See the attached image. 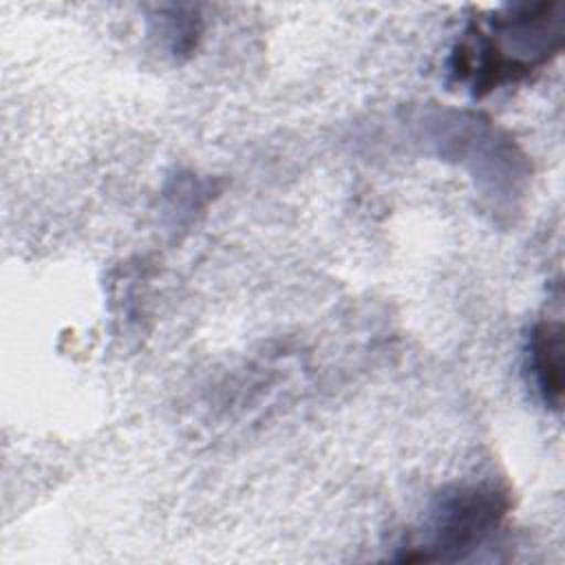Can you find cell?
<instances>
[{
    "label": "cell",
    "instance_id": "3",
    "mask_svg": "<svg viewBox=\"0 0 565 565\" xmlns=\"http://www.w3.org/2000/svg\"><path fill=\"white\" fill-rule=\"evenodd\" d=\"M525 364L547 408L561 411L563 399V324L561 318L539 320L527 338Z\"/></svg>",
    "mask_w": 565,
    "mask_h": 565
},
{
    "label": "cell",
    "instance_id": "2",
    "mask_svg": "<svg viewBox=\"0 0 565 565\" xmlns=\"http://www.w3.org/2000/svg\"><path fill=\"white\" fill-rule=\"evenodd\" d=\"M508 494L490 483L441 492L422 527L404 545L402 561H459L477 550L508 512Z\"/></svg>",
    "mask_w": 565,
    "mask_h": 565
},
{
    "label": "cell",
    "instance_id": "1",
    "mask_svg": "<svg viewBox=\"0 0 565 565\" xmlns=\"http://www.w3.org/2000/svg\"><path fill=\"white\" fill-rule=\"evenodd\" d=\"M561 9L558 2L508 7L505 15L492 20L494 31L505 40L475 26L457 44L450 73L457 82H468L477 97L527 77L563 46Z\"/></svg>",
    "mask_w": 565,
    "mask_h": 565
}]
</instances>
